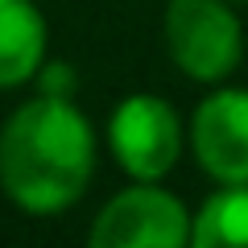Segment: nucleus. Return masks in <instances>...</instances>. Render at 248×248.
Here are the masks:
<instances>
[{
    "label": "nucleus",
    "instance_id": "f03ea898",
    "mask_svg": "<svg viewBox=\"0 0 248 248\" xmlns=\"http://www.w3.org/2000/svg\"><path fill=\"white\" fill-rule=\"evenodd\" d=\"M161 46L190 83H228L244 62V25L232 0H166Z\"/></svg>",
    "mask_w": 248,
    "mask_h": 248
},
{
    "label": "nucleus",
    "instance_id": "6e6552de",
    "mask_svg": "<svg viewBox=\"0 0 248 248\" xmlns=\"http://www.w3.org/2000/svg\"><path fill=\"white\" fill-rule=\"evenodd\" d=\"M37 91H46V95H75V71L71 66H58V62L46 58V66L37 71Z\"/></svg>",
    "mask_w": 248,
    "mask_h": 248
},
{
    "label": "nucleus",
    "instance_id": "20e7f679",
    "mask_svg": "<svg viewBox=\"0 0 248 248\" xmlns=\"http://www.w3.org/2000/svg\"><path fill=\"white\" fill-rule=\"evenodd\" d=\"M195 211L161 182H133L116 190L87 228L91 248H186Z\"/></svg>",
    "mask_w": 248,
    "mask_h": 248
},
{
    "label": "nucleus",
    "instance_id": "0eeeda50",
    "mask_svg": "<svg viewBox=\"0 0 248 248\" xmlns=\"http://www.w3.org/2000/svg\"><path fill=\"white\" fill-rule=\"evenodd\" d=\"M190 244L195 248H248V182L215 186L199 203Z\"/></svg>",
    "mask_w": 248,
    "mask_h": 248
},
{
    "label": "nucleus",
    "instance_id": "1a4fd4ad",
    "mask_svg": "<svg viewBox=\"0 0 248 248\" xmlns=\"http://www.w3.org/2000/svg\"><path fill=\"white\" fill-rule=\"evenodd\" d=\"M232 4H248V0H232Z\"/></svg>",
    "mask_w": 248,
    "mask_h": 248
},
{
    "label": "nucleus",
    "instance_id": "39448f33",
    "mask_svg": "<svg viewBox=\"0 0 248 248\" xmlns=\"http://www.w3.org/2000/svg\"><path fill=\"white\" fill-rule=\"evenodd\" d=\"M186 149L215 186L248 182V87L215 83L186 120Z\"/></svg>",
    "mask_w": 248,
    "mask_h": 248
},
{
    "label": "nucleus",
    "instance_id": "423d86ee",
    "mask_svg": "<svg viewBox=\"0 0 248 248\" xmlns=\"http://www.w3.org/2000/svg\"><path fill=\"white\" fill-rule=\"evenodd\" d=\"M50 58V25L37 0H0V91H21Z\"/></svg>",
    "mask_w": 248,
    "mask_h": 248
},
{
    "label": "nucleus",
    "instance_id": "7ed1b4c3",
    "mask_svg": "<svg viewBox=\"0 0 248 248\" xmlns=\"http://www.w3.org/2000/svg\"><path fill=\"white\" fill-rule=\"evenodd\" d=\"M104 145L133 182H161L186 153V120L157 91H128L108 116Z\"/></svg>",
    "mask_w": 248,
    "mask_h": 248
},
{
    "label": "nucleus",
    "instance_id": "f257e3e1",
    "mask_svg": "<svg viewBox=\"0 0 248 248\" xmlns=\"http://www.w3.org/2000/svg\"><path fill=\"white\" fill-rule=\"evenodd\" d=\"M99 141L75 95L17 104L0 124V190L25 215H62L87 195Z\"/></svg>",
    "mask_w": 248,
    "mask_h": 248
}]
</instances>
